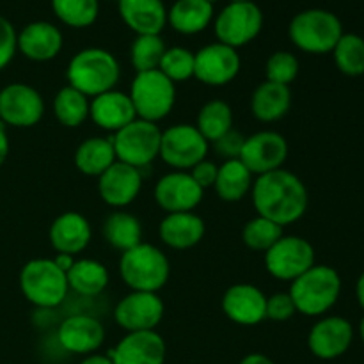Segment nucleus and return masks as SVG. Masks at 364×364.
Instances as JSON below:
<instances>
[{
    "mask_svg": "<svg viewBox=\"0 0 364 364\" xmlns=\"http://www.w3.org/2000/svg\"><path fill=\"white\" fill-rule=\"evenodd\" d=\"M251 191L258 215L283 228L297 223L308 210V188L301 178L287 169L258 176Z\"/></svg>",
    "mask_w": 364,
    "mask_h": 364,
    "instance_id": "obj_1",
    "label": "nucleus"
},
{
    "mask_svg": "<svg viewBox=\"0 0 364 364\" xmlns=\"http://www.w3.org/2000/svg\"><path fill=\"white\" fill-rule=\"evenodd\" d=\"M66 77L71 87L85 96L103 95L112 91L119 82L121 68L116 55L105 48H84L71 57Z\"/></svg>",
    "mask_w": 364,
    "mask_h": 364,
    "instance_id": "obj_2",
    "label": "nucleus"
},
{
    "mask_svg": "<svg viewBox=\"0 0 364 364\" xmlns=\"http://www.w3.org/2000/svg\"><path fill=\"white\" fill-rule=\"evenodd\" d=\"M288 294L297 313L304 316H322L340 299L341 277L333 267L313 265L308 272L291 281Z\"/></svg>",
    "mask_w": 364,
    "mask_h": 364,
    "instance_id": "obj_3",
    "label": "nucleus"
},
{
    "mask_svg": "<svg viewBox=\"0 0 364 364\" xmlns=\"http://www.w3.org/2000/svg\"><path fill=\"white\" fill-rule=\"evenodd\" d=\"M119 274L132 291L156 294L169 281L171 265L167 256L159 247L141 242L121 255Z\"/></svg>",
    "mask_w": 364,
    "mask_h": 364,
    "instance_id": "obj_4",
    "label": "nucleus"
},
{
    "mask_svg": "<svg viewBox=\"0 0 364 364\" xmlns=\"http://www.w3.org/2000/svg\"><path fill=\"white\" fill-rule=\"evenodd\" d=\"M343 36L340 18L326 9H306L291 18L288 38L306 53H331Z\"/></svg>",
    "mask_w": 364,
    "mask_h": 364,
    "instance_id": "obj_5",
    "label": "nucleus"
},
{
    "mask_svg": "<svg viewBox=\"0 0 364 364\" xmlns=\"http://www.w3.org/2000/svg\"><path fill=\"white\" fill-rule=\"evenodd\" d=\"M20 290L31 304L38 308H57L66 301L68 276L53 263V259L38 258L25 263L20 270Z\"/></svg>",
    "mask_w": 364,
    "mask_h": 364,
    "instance_id": "obj_6",
    "label": "nucleus"
},
{
    "mask_svg": "<svg viewBox=\"0 0 364 364\" xmlns=\"http://www.w3.org/2000/svg\"><path fill=\"white\" fill-rule=\"evenodd\" d=\"M130 100L134 103L139 119L156 121L164 119L173 110L176 102V87L160 70L144 71L135 75L130 87Z\"/></svg>",
    "mask_w": 364,
    "mask_h": 364,
    "instance_id": "obj_7",
    "label": "nucleus"
},
{
    "mask_svg": "<svg viewBox=\"0 0 364 364\" xmlns=\"http://www.w3.org/2000/svg\"><path fill=\"white\" fill-rule=\"evenodd\" d=\"M116 151L117 162L128 164L141 171L149 166L160 155L162 130L156 123L144 119H134L110 137Z\"/></svg>",
    "mask_w": 364,
    "mask_h": 364,
    "instance_id": "obj_8",
    "label": "nucleus"
},
{
    "mask_svg": "<svg viewBox=\"0 0 364 364\" xmlns=\"http://www.w3.org/2000/svg\"><path fill=\"white\" fill-rule=\"evenodd\" d=\"M263 28V13L255 2H230L213 21L217 41L240 48L258 38Z\"/></svg>",
    "mask_w": 364,
    "mask_h": 364,
    "instance_id": "obj_9",
    "label": "nucleus"
},
{
    "mask_svg": "<svg viewBox=\"0 0 364 364\" xmlns=\"http://www.w3.org/2000/svg\"><path fill=\"white\" fill-rule=\"evenodd\" d=\"M210 142L199 134L196 124H174L162 132L160 159L178 171L192 169L196 164L206 159Z\"/></svg>",
    "mask_w": 364,
    "mask_h": 364,
    "instance_id": "obj_10",
    "label": "nucleus"
},
{
    "mask_svg": "<svg viewBox=\"0 0 364 364\" xmlns=\"http://www.w3.org/2000/svg\"><path fill=\"white\" fill-rule=\"evenodd\" d=\"M315 265V249L302 237H281L265 252V267L279 281H295Z\"/></svg>",
    "mask_w": 364,
    "mask_h": 364,
    "instance_id": "obj_11",
    "label": "nucleus"
},
{
    "mask_svg": "<svg viewBox=\"0 0 364 364\" xmlns=\"http://www.w3.org/2000/svg\"><path fill=\"white\" fill-rule=\"evenodd\" d=\"M45 116V102L38 89L14 82L0 91V123L14 128H31Z\"/></svg>",
    "mask_w": 364,
    "mask_h": 364,
    "instance_id": "obj_12",
    "label": "nucleus"
},
{
    "mask_svg": "<svg viewBox=\"0 0 364 364\" xmlns=\"http://www.w3.org/2000/svg\"><path fill=\"white\" fill-rule=\"evenodd\" d=\"M164 301L151 291H132L117 302L114 320L127 333L155 331L164 318Z\"/></svg>",
    "mask_w": 364,
    "mask_h": 364,
    "instance_id": "obj_13",
    "label": "nucleus"
},
{
    "mask_svg": "<svg viewBox=\"0 0 364 364\" xmlns=\"http://www.w3.org/2000/svg\"><path fill=\"white\" fill-rule=\"evenodd\" d=\"M288 159V142L277 132H258V134L245 137L244 148L240 153V162L251 171L252 176L272 173L283 169V164Z\"/></svg>",
    "mask_w": 364,
    "mask_h": 364,
    "instance_id": "obj_14",
    "label": "nucleus"
},
{
    "mask_svg": "<svg viewBox=\"0 0 364 364\" xmlns=\"http://www.w3.org/2000/svg\"><path fill=\"white\" fill-rule=\"evenodd\" d=\"M240 68L242 60L237 50L217 41L196 53L194 77L205 85L223 87L238 77Z\"/></svg>",
    "mask_w": 364,
    "mask_h": 364,
    "instance_id": "obj_15",
    "label": "nucleus"
},
{
    "mask_svg": "<svg viewBox=\"0 0 364 364\" xmlns=\"http://www.w3.org/2000/svg\"><path fill=\"white\" fill-rule=\"evenodd\" d=\"M354 341V327L343 316H326L311 327L308 347L315 358L333 361L341 358Z\"/></svg>",
    "mask_w": 364,
    "mask_h": 364,
    "instance_id": "obj_16",
    "label": "nucleus"
},
{
    "mask_svg": "<svg viewBox=\"0 0 364 364\" xmlns=\"http://www.w3.org/2000/svg\"><path fill=\"white\" fill-rule=\"evenodd\" d=\"M203 194L205 191L185 171L166 174L155 185L156 205L167 213L192 212L203 201Z\"/></svg>",
    "mask_w": 364,
    "mask_h": 364,
    "instance_id": "obj_17",
    "label": "nucleus"
},
{
    "mask_svg": "<svg viewBox=\"0 0 364 364\" xmlns=\"http://www.w3.org/2000/svg\"><path fill=\"white\" fill-rule=\"evenodd\" d=\"M141 171L117 160L98 178L100 198L112 208H124L132 205L141 194Z\"/></svg>",
    "mask_w": 364,
    "mask_h": 364,
    "instance_id": "obj_18",
    "label": "nucleus"
},
{
    "mask_svg": "<svg viewBox=\"0 0 364 364\" xmlns=\"http://www.w3.org/2000/svg\"><path fill=\"white\" fill-rule=\"evenodd\" d=\"M167 347L156 331L128 333L112 350L107 352L114 364H164Z\"/></svg>",
    "mask_w": 364,
    "mask_h": 364,
    "instance_id": "obj_19",
    "label": "nucleus"
},
{
    "mask_svg": "<svg viewBox=\"0 0 364 364\" xmlns=\"http://www.w3.org/2000/svg\"><path fill=\"white\" fill-rule=\"evenodd\" d=\"M223 311L231 322L238 326H258L267 318V297L252 284H233L223 297Z\"/></svg>",
    "mask_w": 364,
    "mask_h": 364,
    "instance_id": "obj_20",
    "label": "nucleus"
},
{
    "mask_svg": "<svg viewBox=\"0 0 364 364\" xmlns=\"http://www.w3.org/2000/svg\"><path fill=\"white\" fill-rule=\"evenodd\" d=\"M63 32L50 21H31L25 25L16 38L18 52L34 63H48L63 50Z\"/></svg>",
    "mask_w": 364,
    "mask_h": 364,
    "instance_id": "obj_21",
    "label": "nucleus"
},
{
    "mask_svg": "<svg viewBox=\"0 0 364 364\" xmlns=\"http://www.w3.org/2000/svg\"><path fill=\"white\" fill-rule=\"evenodd\" d=\"M57 340L71 354H92L105 340V329L98 318L89 315H71L63 320Z\"/></svg>",
    "mask_w": 364,
    "mask_h": 364,
    "instance_id": "obj_22",
    "label": "nucleus"
},
{
    "mask_svg": "<svg viewBox=\"0 0 364 364\" xmlns=\"http://www.w3.org/2000/svg\"><path fill=\"white\" fill-rule=\"evenodd\" d=\"M89 117L95 121L96 127L116 134L137 119V114L130 96L112 89L92 98V102L89 103Z\"/></svg>",
    "mask_w": 364,
    "mask_h": 364,
    "instance_id": "obj_23",
    "label": "nucleus"
},
{
    "mask_svg": "<svg viewBox=\"0 0 364 364\" xmlns=\"http://www.w3.org/2000/svg\"><path fill=\"white\" fill-rule=\"evenodd\" d=\"M91 237V224L78 212L60 213L48 231L50 245L59 255H78L87 247Z\"/></svg>",
    "mask_w": 364,
    "mask_h": 364,
    "instance_id": "obj_24",
    "label": "nucleus"
},
{
    "mask_svg": "<svg viewBox=\"0 0 364 364\" xmlns=\"http://www.w3.org/2000/svg\"><path fill=\"white\" fill-rule=\"evenodd\" d=\"M117 11L123 23L137 36H160L167 25L162 0H117Z\"/></svg>",
    "mask_w": 364,
    "mask_h": 364,
    "instance_id": "obj_25",
    "label": "nucleus"
},
{
    "mask_svg": "<svg viewBox=\"0 0 364 364\" xmlns=\"http://www.w3.org/2000/svg\"><path fill=\"white\" fill-rule=\"evenodd\" d=\"M205 223L192 212L167 213L159 226L160 240L171 249L185 251L192 249L205 237Z\"/></svg>",
    "mask_w": 364,
    "mask_h": 364,
    "instance_id": "obj_26",
    "label": "nucleus"
},
{
    "mask_svg": "<svg viewBox=\"0 0 364 364\" xmlns=\"http://www.w3.org/2000/svg\"><path fill=\"white\" fill-rule=\"evenodd\" d=\"M291 107L290 85L262 82L251 96L252 116L262 123H274L283 119Z\"/></svg>",
    "mask_w": 364,
    "mask_h": 364,
    "instance_id": "obj_27",
    "label": "nucleus"
},
{
    "mask_svg": "<svg viewBox=\"0 0 364 364\" xmlns=\"http://www.w3.org/2000/svg\"><path fill=\"white\" fill-rule=\"evenodd\" d=\"M213 20V6L205 0H176L167 11V23L183 36L205 31Z\"/></svg>",
    "mask_w": 364,
    "mask_h": 364,
    "instance_id": "obj_28",
    "label": "nucleus"
},
{
    "mask_svg": "<svg viewBox=\"0 0 364 364\" xmlns=\"http://www.w3.org/2000/svg\"><path fill=\"white\" fill-rule=\"evenodd\" d=\"M116 160L110 137H89L75 151V166L85 176L100 178Z\"/></svg>",
    "mask_w": 364,
    "mask_h": 364,
    "instance_id": "obj_29",
    "label": "nucleus"
},
{
    "mask_svg": "<svg viewBox=\"0 0 364 364\" xmlns=\"http://www.w3.org/2000/svg\"><path fill=\"white\" fill-rule=\"evenodd\" d=\"M252 174L240 160H224L217 171L213 188L217 196L226 203L242 201L252 188Z\"/></svg>",
    "mask_w": 364,
    "mask_h": 364,
    "instance_id": "obj_30",
    "label": "nucleus"
},
{
    "mask_svg": "<svg viewBox=\"0 0 364 364\" xmlns=\"http://www.w3.org/2000/svg\"><path fill=\"white\" fill-rule=\"evenodd\" d=\"M107 244L124 252L142 242V226L135 215L128 212H114L105 219L102 228Z\"/></svg>",
    "mask_w": 364,
    "mask_h": 364,
    "instance_id": "obj_31",
    "label": "nucleus"
},
{
    "mask_svg": "<svg viewBox=\"0 0 364 364\" xmlns=\"http://www.w3.org/2000/svg\"><path fill=\"white\" fill-rule=\"evenodd\" d=\"M66 276L71 290L84 297H96L109 284V270L96 259H78Z\"/></svg>",
    "mask_w": 364,
    "mask_h": 364,
    "instance_id": "obj_32",
    "label": "nucleus"
},
{
    "mask_svg": "<svg viewBox=\"0 0 364 364\" xmlns=\"http://www.w3.org/2000/svg\"><path fill=\"white\" fill-rule=\"evenodd\" d=\"M196 128L208 142H215L230 130H233V110L223 100L205 103L198 114Z\"/></svg>",
    "mask_w": 364,
    "mask_h": 364,
    "instance_id": "obj_33",
    "label": "nucleus"
},
{
    "mask_svg": "<svg viewBox=\"0 0 364 364\" xmlns=\"http://www.w3.org/2000/svg\"><path fill=\"white\" fill-rule=\"evenodd\" d=\"M53 114L63 127L77 128L89 117V100L71 85L60 89L53 98Z\"/></svg>",
    "mask_w": 364,
    "mask_h": 364,
    "instance_id": "obj_34",
    "label": "nucleus"
},
{
    "mask_svg": "<svg viewBox=\"0 0 364 364\" xmlns=\"http://www.w3.org/2000/svg\"><path fill=\"white\" fill-rule=\"evenodd\" d=\"M334 64L347 77L364 75V39L359 34L348 32L340 38L333 50Z\"/></svg>",
    "mask_w": 364,
    "mask_h": 364,
    "instance_id": "obj_35",
    "label": "nucleus"
},
{
    "mask_svg": "<svg viewBox=\"0 0 364 364\" xmlns=\"http://www.w3.org/2000/svg\"><path fill=\"white\" fill-rule=\"evenodd\" d=\"M52 11L71 28H87L98 20L100 0H52Z\"/></svg>",
    "mask_w": 364,
    "mask_h": 364,
    "instance_id": "obj_36",
    "label": "nucleus"
},
{
    "mask_svg": "<svg viewBox=\"0 0 364 364\" xmlns=\"http://www.w3.org/2000/svg\"><path fill=\"white\" fill-rule=\"evenodd\" d=\"M166 50L167 46L160 36H137V38L134 39V43H132L130 48L132 66H134V70L137 71V73L159 70L160 60H162Z\"/></svg>",
    "mask_w": 364,
    "mask_h": 364,
    "instance_id": "obj_37",
    "label": "nucleus"
},
{
    "mask_svg": "<svg viewBox=\"0 0 364 364\" xmlns=\"http://www.w3.org/2000/svg\"><path fill=\"white\" fill-rule=\"evenodd\" d=\"M283 237V226L265 219V217H255L247 220L242 231L244 244L252 251L267 252L279 238Z\"/></svg>",
    "mask_w": 364,
    "mask_h": 364,
    "instance_id": "obj_38",
    "label": "nucleus"
},
{
    "mask_svg": "<svg viewBox=\"0 0 364 364\" xmlns=\"http://www.w3.org/2000/svg\"><path fill=\"white\" fill-rule=\"evenodd\" d=\"M196 53L183 46H171L166 50L159 70L169 78L171 82H185L194 77Z\"/></svg>",
    "mask_w": 364,
    "mask_h": 364,
    "instance_id": "obj_39",
    "label": "nucleus"
},
{
    "mask_svg": "<svg viewBox=\"0 0 364 364\" xmlns=\"http://www.w3.org/2000/svg\"><path fill=\"white\" fill-rule=\"evenodd\" d=\"M265 75L269 82L290 85L299 75V59L287 50L274 52L265 64Z\"/></svg>",
    "mask_w": 364,
    "mask_h": 364,
    "instance_id": "obj_40",
    "label": "nucleus"
},
{
    "mask_svg": "<svg viewBox=\"0 0 364 364\" xmlns=\"http://www.w3.org/2000/svg\"><path fill=\"white\" fill-rule=\"evenodd\" d=\"M18 32L14 25L0 14V71L9 66L18 52L16 46Z\"/></svg>",
    "mask_w": 364,
    "mask_h": 364,
    "instance_id": "obj_41",
    "label": "nucleus"
},
{
    "mask_svg": "<svg viewBox=\"0 0 364 364\" xmlns=\"http://www.w3.org/2000/svg\"><path fill=\"white\" fill-rule=\"evenodd\" d=\"M297 313L294 301H291L290 294H274L267 299V318L274 320V322H287L291 316Z\"/></svg>",
    "mask_w": 364,
    "mask_h": 364,
    "instance_id": "obj_42",
    "label": "nucleus"
},
{
    "mask_svg": "<svg viewBox=\"0 0 364 364\" xmlns=\"http://www.w3.org/2000/svg\"><path fill=\"white\" fill-rule=\"evenodd\" d=\"M244 142H245V137L240 134V132L230 130L228 134H224L223 137L217 139V141L213 142V148H215L217 155L223 156L224 160H237L240 159Z\"/></svg>",
    "mask_w": 364,
    "mask_h": 364,
    "instance_id": "obj_43",
    "label": "nucleus"
},
{
    "mask_svg": "<svg viewBox=\"0 0 364 364\" xmlns=\"http://www.w3.org/2000/svg\"><path fill=\"white\" fill-rule=\"evenodd\" d=\"M217 171H219V166H215V164L205 159L192 167L191 176L194 178V181L203 188V191H206V188H210L215 185Z\"/></svg>",
    "mask_w": 364,
    "mask_h": 364,
    "instance_id": "obj_44",
    "label": "nucleus"
},
{
    "mask_svg": "<svg viewBox=\"0 0 364 364\" xmlns=\"http://www.w3.org/2000/svg\"><path fill=\"white\" fill-rule=\"evenodd\" d=\"M7 155H9V137H7L6 124L0 123V167L7 160Z\"/></svg>",
    "mask_w": 364,
    "mask_h": 364,
    "instance_id": "obj_45",
    "label": "nucleus"
},
{
    "mask_svg": "<svg viewBox=\"0 0 364 364\" xmlns=\"http://www.w3.org/2000/svg\"><path fill=\"white\" fill-rule=\"evenodd\" d=\"M53 263H55V265L59 267L63 272L68 274V272H70L71 267H73L75 259H73V256H71V255H57L55 258H53Z\"/></svg>",
    "mask_w": 364,
    "mask_h": 364,
    "instance_id": "obj_46",
    "label": "nucleus"
},
{
    "mask_svg": "<svg viewBox=\"0 0 364 364\" xmlns=\"http://www.w3.org/2000/svg\"><path fill=\"white\" fill-rule=\"evenodd\" d=\"M240 364H274V361L270 358H267V355L258 354V352H256V354L245 355V358L240 361Z\"/></svg>",
    "mask_w": 364,
    "mask_h": 364,
    "instance_id": "obj_47",
    "label": "nucleus"
},
{
    "mask_svg": "<svg viewBox=\"0 0 364 364\" xmlns=\"http://www.w3.org/2000/svg\"><path fill=\"white\" fill-rule=\"evenodd\" d=\"M80 364H114L110 361L109 355H103V354H89L87 358L84 359Z\"/></svg>",
    "mask_w": 364,
    "mask_h": 364,
    "instance_id": "obj_48",
    "label": "nucleus"
},
{
    "mask_svg": "<svg viewBox=\"0 0 364 364\" xmlns=\"http://www.w3.org/2000/svg\"><path fill=\"white\" fill-rule=\"evenodd\" d=\"M355 297H358L359 306L364 309V272L359 276L358 284H355Z\"/></svg>",
    "mask_w": 364,
    "mask_h": 364,
    "instance_id": "obj_49",
    "label": "nucleus"
},
{
    "mask_svg": "<svg viewBox=\"0 0 364 364\" xmlns=\"http://www.w3.org/2000/svg\"><path fill=\"white\" fill-rule=\"evenodd\" d=\"M359 336H361V341H363V345H364V316H363L361 323H359Z\"/></svg>",
    "mask_w": 364,
    "mask_h": 364,
    "instance_id": "obj_50",
    "label": "nucleus"
},
{
    "mask_svg": "<svg viewBox=\"0 0 364 364\" xmlns=\"http://www.w3.org/2000/svg\"><path fill=\"white\" fill-rule=\"evenodd\" d=\"M230 2H252V0H230Z\"/></svg>",
    "mask_w": 364,
    "mask_h": 364,
    "instance_id": "obj_51",
    "label": "nucleus"
},
{
    "mask_svg": "<svg viewBox=\"0 0 364 364\" xmlns=\"http://www.w3.org/2000/svg\"><path fill=\"white\" fill-rule=\"evenodd\" d=\"M205 2H208V4H212V6H213V4H215V2H219V0H205Z\"/></svg>",
    "mask_w": 364,
    "mask_h": 364,
    "instance_id": "obj_52",
    "label": "nucleus"
}]
</instances>
